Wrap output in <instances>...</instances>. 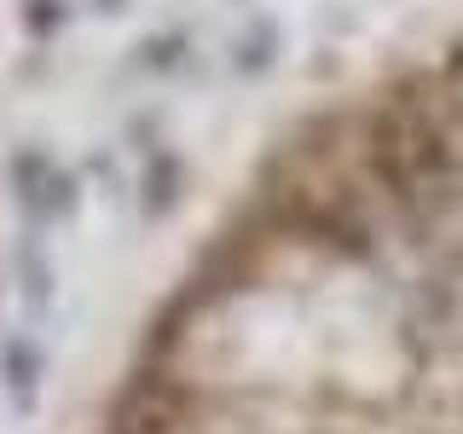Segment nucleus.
<instances>
[{"instance_id": "2", "label": "nucleus", "mask_w": 463, "mask_h": 434, "mask_svg": "<svg viewBox=\"0 0 463 434\" xmlns=\"http://www.w3.org/2000/svg\"><path fill=\"white\" fill-rule=\"evenodd\" d=\"M24 24L29 35H52L64 24V0H24Z\"/></svg>"}, {"instance_id": "1", "label": "nucleus", "mask_w": 463, "mask_h": 434, "mask_svg": "<svg viewBox=\"0 0 463 434\" xmlns=\"http://www.w3.org/2000/svg\"><path fill=\"white\" fill-rule=\"evenodd\" d=\"M6 376H12V394L29 405V394H35V354H29L24 342L6 347Z\"/></svg>"}]
</instances>
